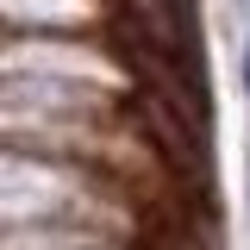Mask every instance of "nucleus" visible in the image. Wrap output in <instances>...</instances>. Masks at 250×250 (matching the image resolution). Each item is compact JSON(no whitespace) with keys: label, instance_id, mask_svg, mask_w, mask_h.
I'll return each mask as SVG.
<instances>
[{"label":"nucleus","instance_id":"3","mask_svg":"<svg viewBox=\"0 0 250 250\" xmlns=\"http://www.w3.org/2000/svg\"><path fill=\"white\" fill-rule=\"evenodd\" d=\"M238 6H250V0H238Z\"/></svg>","mask_w":250,"mask_h":250},{"label":"nucleus","instance_id":"2","mask_svg":"<svg viewBox=\"0 0 250 250\" xmlns=\"http://www.w3.org/2000/svg\"><path fill=\"white\" fill-rule=\"evenodd\" d=\"M244 188H250V169H244Z\"/></svg>","mask_w":250,"mask_h":250},{"label":"nucleus","instance_id":"1","mask_svg":"<svg viewBox=\"0 0 250 250\" xmlns=\"http://www.w3.org/2000/svg\"><path fill=\"white\" fill-rule=\"evenodd\" d=\"M244 94H250V44H244Z\"/></svg>","mask_w":250,"mask_h":250}]
</instances>
